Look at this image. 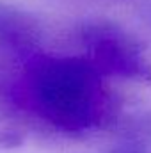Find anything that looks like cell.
<instances>
[{
	"mask_svg": "<svg viewBox=\"0 0 151 153\" xmlns=\"http://www.w3.org/2000/svg\"><path fill=\"white\" fill-rule=\"evenodd\" d=\"M0 96L52 128L82 135L117 121V100L87 57L25 53L21 85L0 84Z\"/></svg>",
	"mask_w": 151,
	"mask_h": 153,
	"instance_id": "obj_1",
	"label": "cell"
},
{
	"mask_svg": "<svg viewBox=\"0 0 151 153\" xmlns=\"http://www.w3.org/2000/svg\"><path fill=\"white\" fill-rule=\"evenodd\" d=\"M80 41L85 46V57L105 76L151 82V62L142 45L121 25L109 20L87 22L80 27Z\"/></svg>",
	"mask_w": 151,
	"mask_h": 153,
	"instance_id": "obj_2",
	"label": "cell"
},
{
	"mask_svg": "<svg viewBox=\"0 0 151 153\" xmlns=\"http://www.w3.org/2000/svg\"><path fill=\"white\" fill-rule=\"evenodd\" d=\"M39 30L32 16L0 0V45L18 52H30L36 46Z\"/></svg>",
	"mask_w": 151,
	"mask_h": 153,
	"instance_id": "obj_3",
	"label": "cell"
},
{
	"mask_svg": "<svg viewBox=\"0 0 151 153\" xmlns=\"http://www.w3.org/2000/svg\"><path fill=\"white\" fill-rule=\"evenodd\" d=\"M121 126V139H132L151 146V111L130 116L128 119H117Z\"/></svg>",
	"mask_w": 151,
	"mask_h": 153,
	"instance_id": "obj_4",
	"label": "cell"
},
{
	"mask_svg": "<svg viewBox=\"0 0 151 153\" xmlns=\"http://www.w3.org/2000/svg\"><path fill=\"white\" fill-rule=\"evenodd\" d=\"M101 153H151V146L132 139H121V143L114 144Z\"/></svg>",
	"mask_w": 151,
	"mask_h": 153,
	"instance_id": "obj_5",
	"label": "cell"
},
{
	"mask_svg": "<svg viewBox=\"0 0 151 153\" xmlns=\"http://www.w3.org/2000/svg\"><path fill=\"white\" fill-rule=\"evenodd\" d=\"M21 143H23V135L20 132L11 130V128L0 132V146H4V148H16Z\"/></svg>",
	"mask_w": 151,
	"mask_h": 153,
	"instance_id": "obj_6",
	"label": "cell"
}]
</instances>
